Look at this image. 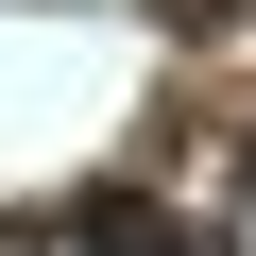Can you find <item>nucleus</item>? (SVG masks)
Returning a JSON list of instances; mask_svg holds the SVG:
<instances>
[{
    "instance_id": "f257e3e1",
    "label": "nucleus",
    "mask_w": 256,
    "mask_h": 256,
    "mask_svg": "<svg viewBox=\"0 0 256 256\" xmlns=\"http://www.w3.org/2000/svg\"><path fill=\"white\" fill-rule=\"evenodd\" d=\"M86 256H205V239H188L171 205H137V188H102V205H86Z\"/></svg>"
}]
</instances>
